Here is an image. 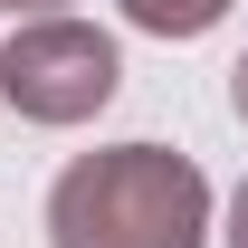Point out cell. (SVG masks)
<instances>
[{
	"label": "cell",
	"mask_w": 248,
	"mask_h": 248,
	"mask_svg": "<svg viewBox=\"0 0 248 248\" xmlns=\"http://www.w3.org/2000/svg\"><path fill=\"white\" fill-rule=\"evenodd\" d=\"M86 219H124L105 248H191V229H201V182H191L182 162H162L153 143H134V153H115V162L67 172L58 229H86Z\"/></svg>",
	"instance_id": "obj_1"
},
{
	"label": "cell",
	"mask_w": 248,
	"mask_h": 248,
	"mask_svg": "<svg viewBox=\"0 0 248 248\" xmlns=\"http://www.w3.org/2000/svg\"><path fill=\"white\" fill-rule=\"evenodd\" d=\"M105 86H115V58H105V38H86V29H38V38L10 48V95L38 105V115H77V105H95Z\"/></svg>",
	"instance_id": "obj_2"
},
{
	"label": "cell",
	"mask_w": 248,
	"mask_h": 248,
	"mask_svg": "<svg viewBox=\"0 0 248 248\" xmlns=\"http://www.w3.org/2000/svg\"><path fill=\"white\" fill-rule=\"evenodd\" d=\"M210 10H219V0H134V19H143V29H201Z\"/></svg>",
	"instance_id": "obj_3"
}]
</instances>
